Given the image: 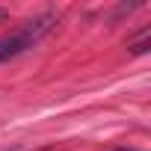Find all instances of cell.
Returning <instances> with one entry per match:
<instances>
[{
  "mask_svg": "<svg viewBox=\"0 0 151 151\" xmlns=\"http://www.w3.org/2000/svg\"><path fill=\"white\" fill-rule=\"evenodd\" d=\"M53 24H56V18H53V15H42V18L27 21L18 33H12V36H6V39H0V62H6V59H12V56L24 53L27 47H33L45 33H50V27H53Z\"/></svg>",
  "mask_w": 151,
  "mask_h": 151,
  "instance_id": "1",
  "label": "cell"
},
{
  "mask_svg": "<svg viewBox=\"0 0 151 151\" xmlns=\"http://www.w3.org/2000/svg\"><path fill=\"white\" fill-rule=\"evenodd\" d=\"M148 47H151V30H148V27H145V30H142V33H139V39H136V42H130V45H127V50H130V53H145V50H148Z\"/></svg>",
  "mask_w": 151,
  "mask_h": 151,
  "instance_id": "2",
  "label": "cell"
},
{
  "mask_svg": "<svg viewBox=\"0 0 151 151\" xmlns=\"http://www.w3.org/2000/svg\"><path fill=\"white\" fill-rule=\"evenodd\" d=\"M6 15H9V12H6V9H0V21H6Z\"/></svg>",
  "mask_w": 151,
  "mask_h": 151,
  "instance_id": "3",
  "label": "cell"
},
{
  "mask_svg": "<svg viewBox=\"0 0 151 151\" xmlns=\"http://www.w3.org/2000/svg\"><path fill=\"white\" fill-rule=\"evenodd\" d=\"M116 151H133V148H116Z\"/></svg>",
  "mask_w": 151,
  "mask_h": 151,
  "instance_id": "4",
  "label": "cell"
}]
</instances>
